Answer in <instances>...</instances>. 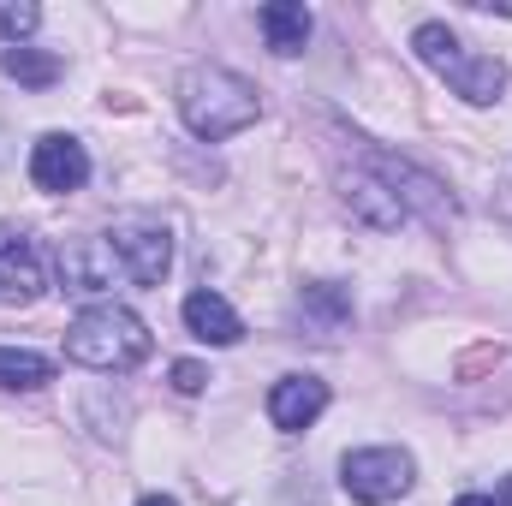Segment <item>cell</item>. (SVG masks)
I'll list each match as a JSON object with an SVG mask.
<instances>
[{
	"mask_svg": "<svg viewBox=\"0 0 512 506\" xmlns=\"http://www.w3.org/2000/svg\"><path fill=\"white\" fill-rule=\"evenodd\" d=\"M495 506H512V477L501 483V501H495Z\"/></svg>",
	"mask_w": 512,
	"mask_h": 506,
	"instance_id": "44dd1931",
	"label": "cell"
},
{
	"mask_svg": "<svg viewBox=\"0 0 512 506\" xmlns=\"http://www.w3.org/2000/svg\"><path fill=\"white\" fill-rule=\"evenodd\" d=\"M66 358L84 370H137L149 358V328L143 316H131L126 304H90L72 328H66Z\"/></svg>",
	"mask_w": 512,
	"mask_h": 506,
	"instance_id": "7a4b0ae2",
	"label": "cell"
},
{
	"mask_svg": "<svg viewBox=\"0 0 512 506\" xmlns=\"http://www.w3.org/2000/svg\"><path fill=\"white\" fill-rule=\"evenodd\" d=\"M364 167L405 203V215H423L429 227H447V221H453V197H447V185H441L435 173H423V167H411V161H399V155H382V149H370Z\"/></svg>",
	"mask_w": 512,
	"mask_h": 506,
	"instance_id": "5b68a950",
	"label": "cell"
},
{
	"mask_svg": "<svg viewBox=\"0 0 512 506\" xmlns=\"http://www.w3.org/2000/svg\"><path fill=\"white\" fill-rule=\"evenodd\" d=\"M346 203H352V215H364V221H370V227H382V233H393V227H405V221H411V215H405V203L387 191L370 167H358V173L346 179Z\"/></svg>",
	"mask_w": 512,
	"mask_h": 506,
	"instance_id": "4fadbf2b",
	"label": "cell"
},
{
	"mask_svg": "<svg viewBox=\"0 0 512 506\" xmlns=\"http://www.w3.org/2000/svg\"><path fill=\"white\" fill-rule=\"evenodd\" d=\"M185 328H191L203 346H239V340H245V322H239V310H233L221 292H191V298H185Z\"/></svg>",
	"mask_w": 512,
	"mask_h": 506,
	"instance_id": "8fae6325",
	"label": "cell"
},
{
	"mask_svg": "<svg viewBox=\"0 0 512 506\" xmlns=\"http://www.w3.org/2000/svg\"><path fill=\"white\" fill-rule=\"evenodd\" d=\"M298 316H304L310 340H340V334H346V322H352V298H346L334 280H316V286H304Z\"/></svg>",
	"mask_w": 512,
	"mask_h": 506,
	"instance_id": "7c38bea8",
	"label": "cell"
},
{
	"mask_svg": "<svg viewBox=\"0 0 512 506\" xmlns=\"http://www.w3.org/2000/svg\"><path fill=\"white\" fill-rule=\"evenodd\" d=\"M48 292V268L24 233H0V304H36Z\"/></svg>",
	"mask_w": 512,
	"mask_h": 506,
	"instance_id": "ba28073f",
	"label": "cell"
},
{
	"mask_svg": "<svg viewBox=\"0 0 512 506\" xmlns=\"http://www.w3.org/2000/svg\"><path fill=\"white\" fill-rule=\"evenodd\" d=\"M84 179H90V155H84L78 137H66V131L36 137V149H30V185H36V191L66 197V191H78Z\"/></svg>",
	"mask_w": 512,
	"mask_h": 506,
	"instance_id": "52a82bcc",
	"label": "cell"
},
{
	"mask_svg": "<svg viewBox=\"0 0 512 506\" xmlns=\"http://www.w3.org/2000/svg\"><path fill=\"white\" fill-rule=\"evenodd\" d=\"M114 274H120V256L108 239H78L60 251V286L66 292H108Z\"/></svg>",
	"mask_w": 512,
	"mask_h": 506,
	"instance_id": "30bf717a",
	"label": "cell"
},
{
	"mask_svg": "<svg viewBox=\"0 0 512 506\" xmlns=\"http://www.w3.org/2000/svg\"><path fill=\"white\" fill-rule=\"evenodd\" d=\"M173 387H179V393H203V387H209V370L185 358V364H173Z\"/></svg>",
	"mask_w": 512,
	"mask_h": 506,
	"instance_id": "ac0fdd59",
	"label": "cell"
},
{
	"mask_svg": "<svg viewBox=\"0 0 512 506\" xmlns=\"http://www.w3.org/2000/svg\"><path fill=\"white\" fill-rule=\"evenodd\" d=\"M411 483H417V465L405 447H358L340 459V489L358 506L399 501V495H411Z\"/></svg>",
	"mask_w": 512,
	"mask_h": 506,
	"instance_id": "277c9868",
	"label": "cell"
},
{
	"mask_svg": "<svg viewBox=\"0 0 512 506\" xmlns=\"http://www.w3.org/2000/svg\"><path fill=\"white\" fill-rule=\"evenodd\" d=\"M108 245H114L120 268H126L137 286H161L167 268H173V233H167L161 221H149V215H126V221L108 233Z\"/></svg>",
	"mask_w": 512,
	"mask_h": 506,
	"instance_id": "8992f818",
	"label": "cell"
},
{
	"mask_svg": "<svg viewBox=\"0 0 512 506\" xmlns=\"http://www.w3.org/2000/svg\"><path fill=\"white\" fill-rule=\"evenodd\" d=\"M322 411H328V381H316V376H280L274 393H268V417H274V429H286V435L310 429Z\"/></svg>",
	"mask_w": 512,
	"mask_h": 506,
	"instance_id": "9c48e42d",
	"label": "cell"
},
{
	"mask_svg": "<svg viewBox=\"0 0 512 506\" xmlns=\"http://www.w3.org/2000/svg\"><path fill=\"white\" fill-rule=\"evenodd\" d=\"M179 114L203 143H221V137H239L245 126L262 120V96L233 66H191L179 78Z\"/></svg>",
	"mask_w": 512,
	"mask_h": 506,
	"instance_id": "6da1fadb",
	"label": "cell"
},
{
	"mask_svg": "<svg viewBox=\"0 0 512 506\" xmlns=\"http://www.w3.org/2000/svg\"><path fill=\"white\" fill-rule=\"evenodd\" d=\"M0 72L18 78V84H30V90H48V84L60 78V60L42 54V48H6V54H0Z\"/></svg>",
	"mask_w": 512,
	"mask_h": 506,
	"instance_id": "2e32d148",
	"label": "cell"
},
{
	"mask_svg": "<svg viewBox=\"0 0 512 506\" xmlns=\"http://www.w3.org/2000/svg\"><path fill=\"white\" fill-rule=\"evenodd\" d=\"M48 381H54V358H42L30 346H0V387L30 393V387H48Z\"/></svg>",
	"mask_w": 512,
	"mask_h": 506,
	"instance_id": "9a60e30c",
	"label": "cell"
},
{
	"mask_svg": "<svg viewBox=\"0 0 512 506\" xmlns=\"http://www.w3.org/2000/svg\"><path fill=\"white\" fill-rule=\"evenodd\" d=\"M36 24H42V12H36L30 0H0V42H12V48H18Z\"/></svg>",
	"mask_w": 512,
	"mask_h": 506,
	"instance_id": "e0dca14e",
	"label": "cell"
},
{
	"mask_svg": "<svg viewBox=\"0 0 512 506\" xmlns=\"http://www.w3.org/2000/svg\"><path fill=\"white\" fill-rule=\"evenodd\" d=\"M453 506H495V495H459Z\"/></svg>",
	"mask_w": 512,
	"mask_h": 506,
	"instance_id": "d6986e66",
	"label": "cell"
},
{
	"mask_svg": "<svg viewBox=\"0 0 512 506\" xmlns=\"http://www.w3.org/2000/svg\"><path fill=\"white\" fill-rule=\"evenodd\" d=\"M411 48H417V60L429 66V72H441L465 102H477V108H489V102H501L512 90V72L495 60V54H471L447 24H417V36H411Z\"/></svg>",
	"mask_w": 512,
	"mask_h": 506,
	"instance_id": "3957f363",
	"label": "cell"
},
{
	"mask_svg": "<svg viewBox=\"0 0 512 506\" xmlns=\"http://www.w3.org/2000/svg\"><path fill=\"white\" fill-rule=\"evenodd\" d=\"M137 506H179V501H173V495H143Z\"/></svg>",
	"mask_w": 512,
	"mask_h": 506,
	"instance_id": "ffe728a7",
	"label": "cell"
},
{
	"mask_svg": "<svg viewBox=\"0 0 512 506\" xmlns=\"http://www.w3.org/2000/svg\"><path fill=\"white\" fill-rule=\"evenodd\" d=\"M256 24H262L268 48H274L280 60L304 54V42H310V6H298V0H268V6L256 12Z\"/></svg>",
	"mask_w": 512,
	"mask_h": 506,
	"instance_id": "5bb4252c",
	"label": "cell"
}]
</instances>
